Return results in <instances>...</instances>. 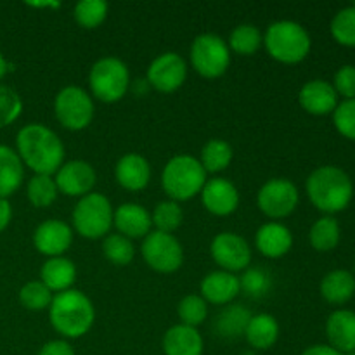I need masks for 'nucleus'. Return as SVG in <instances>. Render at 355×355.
<instances>
[{
	"label": "nucleus",
	"instance_id": "9b49d317",
	"mask_svg": "<svg viewBox=\"0 0 355 355\" xmlns=\"http://www.w3.org/2000/svg\"><path fill=\"white\" fill-rule=\"evenodd\" d=\"M300 194L297 186L288 179H270L260 187L257 203L262 214L270 218H284L297 208Z\"/></svg>",
	"mask_w": 355,
	"mask_h": 355
},
{
	"label": "nucleus",
	"instance_id": "5701e85b",
	"mask_svg": "<svg viewBox=\"0 0 355 355\" xmlns=\"http://www.w3.org/2000/svg\"><path fill=\"white\" fill-rule=\"evenodd\" d=\"M163 352L165 355H201L203 338L196 328L175 324L163 336Z\"/></svg>",
	"mask_w": 355,
	"mask_h": 355
},
{
	"label": "nucleus",
	"instance_id": "4be33fe9",
	"mask_svg": "<svg viewBox=\"0 0 355 355\" xmlns=\"http://www.w3.org/2000/svg\"><path fill=\"white\" fill-rule=\"evenodd\" d=\"M255 245L259 252L267 259H279L291 250L293 236L286 225L269 222L257 231Z\"/></svg>",
	"mask_w": 355,
	"mask_h": 355
},
{
	"label": "nucleus",
	"instance_id": "473e14b6",
	"mask_svg": "<svg viewBox=\"0 0 355 355\" xmlns=\"http://www.w3.org/2000/svg\"><path fill=\"white\" fill-rule=\"evenodd\" d=\"M28 200L33 207L47 208L58 198V186L52 175H35L26 187Z\"/></svg>",
	"mask_w": 355,
	"mask_h": 355
},
{
	"label": "nucleus",
	"instance_id": "c9c22d12",
	"mask_svg": "<svg viewBox=\"0 0 355 355\" xmlns=\"http://www.w3.org/2000/svg\"><path fill=\"white\" fill-rule=\"evenodd\" d=\"M151 220L156 225V231L172 234L182 224L184 214L175 201H162V203L156 205Z\"/></svg>",
	"mask_w": 355,
	"mask_h": 355
},
{
	"label": "nucleus",
	"instance_id": "7c9ffc66",
	"mask_svg": "<svg viewBox=\"0 0 355 355\" xmlns=\"http://www.w3.org/2000/svg\"><path fill=\"white\" fill-rule=\"evenodd\" d=\"M262 42L263 38L259 28L253 24H239L229 37V49L241 55H252L259 51Z\"/></svg>",
	"mask_w": 355,
	"mask_h": 355
},
{
	"label": "nucleus",
	"instance_id": "6ab92c4d",
	"mask_svg": "<svg viewBox=\"0 0 355 355\" xmlns=\"http://www.w3.org/2000/svg\"><path fill=\"white\" fill-rule=\"evenodd\" d=\"M114 177L127 191H142L151 179V166L144 156L130 153L118 159Z\"/></svg>",
	"mask_w": 355,
	"mask_h": 355
},
{
	"label": "nucleus",
	"instance_id": "a18cd8bd",
	"mask_svg": "<svg viewBox=\"0 0 355 355\" xmlns=\"http://www.w3.org/2000/svg\"><path fill=\"white\" fill-rule=\"evenodd\" d=\"M302 355H343L329 345H314L309 347Z\"/></svg>",
	"mask_w": 355,
	"mask_h": 355
},
{
	"label": "nucleus",
	"instance_id": "412c9836",
	"mask_svg": "<svg viewBox=\"0 0 355 355\" xmlns=\"http://www.w3.org/2000/svg\"><path fill=\"white\" fill-rule=\"evenodd\" d=\"M326 336L329 347L340 354H349L355 350V312L335 311L326 321Z\"/></svg>",
	"mask_w": 355,
	"mask_h": 355
},
{
	"label": "nucleus",
	"instance_id": "f03ea898",
	"mask_svg": "<svg viewBox=\"0 0 355 355\" xmlns=\"http://www.w3.org/2000/svg\"><path fill=\"white\" fill-rule=\"evenodd\" d=\"M51 324L66 338H80L92 328L96 311L87 295L78 290H66L52 298L49 307Z\"/></svg>",
	"mask_w": 355,
	"mask_h": 355
},
{
	"label": "nucleus",
	"instance_id": "49530a36",
	"mask_svg": "<svg viewBox=\"0 0 355 355\" xmlns=\"http://www.w3.org/2000/svg\"><path fill=\"white\" fill-rule=\"evenodd\" d=\"M7 73V61L6 59H3V55L0 54V78H2L3 75H6Z\"/></svg>",
	"mask_w": 355,
	"mask_h": 355
},
{
	"label": "nucleus",
	"instance_id": "a19ab883",
	"mask_svg": "<svg viewBox=\"0 0 355 355\" xmlns=\"http://www.w3.org/2000/svg\"><path fill=\"white\" fill-rule=\"evenodd\" d=\"M333 123L343 137L355 141V99L343 101L333 111Z\"/></svg>",
	"mask_w": 355,
	"mask_h": 355
},
{
	"label": "nucleus",
	"instance_id": "ea45409f",
	"mask_svg": "<svg viewBox=\"0 0 355 355\" xmlns=\"http://www.w3.org/2000/svg\"><path fill=\"white\" fill-rule=\"evenodd\" d=\"M21 111H23V101L17 96V92H14L9 87L0 85V128L17 120Z\"/></svg>",
	"mask_w": 355,
	"mask_h": 355
},
{
	"label": "nucleus",
	"instance_id": "cd10ccee",
	"mask_svg": "<svg viewBox=\"0 0 355 355\" xmlns=\"http://www.w3.org/2000/svg\"><path fill=\"white\" fill-rule=\"evenodd\" d=\"M250 319L252 314L243 305H229L215 318V333L225 340H238L245 336Z\"/></svg>",
	"mask_w": 355,
	"mask_h": 355
},
{
	"label": "nucleus",
	"instance_id": "c85d7f7f",
	"mask_svg": "<svg viewBox=\"0 0 355 355\" xmlns=\"http://www.w3.org/2000/svg\"><path fill=\"white\" fill-rule=\"evenodd\" d=\"M232 156H234V151H232V146L229 142L222 141V139H211L205 144L203 151H201L200 163L205 172L217 173L231 165Z\"/></svg>",
	"mask_w": 355,
	"mask_h": 355
},
{
	"label": "nucleus",
	"instance_id": "20e7f679",
	"mask_svg": "<svg viewBox=\"0 0 355 355\" xmlns=\"http://www.w3.org/2000/svg\"><path fill=\"white\" fill-rule=\"evenodd\" d=\"M263 44L272 59L284 64H297L307 58L312 42L302 24L295 21H276L267 28Z\"/></svg>",
	"mask_w": 355,
	"mask_h": 355
},
{
	"label": "nucleus",
	"instance_id": "58836bf2",
	"mask_svg": "<svg viewBox=\"0 0 355 355\" xmlns=\"http://www.w3.org/2000/svg\"><path fill=\"white\" fill-rule=\"evenodd\" d=\"M179 318L182 321L184 326H191V328H196L201 322L207 319L208 315V307L207 302L203 300V297H198V295H187L180 300L179 309Z\"/></svg>",
	"mask_w": 355,
	"mask_h": 355
},
{
	"label": "nucleus",
	"instance_id": "2f4dec72",
	"mask_svg": "<svg viewBox=\"0 0 355 355\" xmlns=\"http://www.w3.org/2000/svg\"><path fill=\"white\" fill-rule=\"evenodd\" d=\"M239 290L246 297L259 300V298L267 297L272 290V276L266 269H246L245 274L239 279Z\"/></svg>",
	"mask_w": 355,
	"mask_h": 355
},
{
	"label": "nucleus",
	"instance_id": "e433bc0d",
	"mask_svg": "<svg viewBox=\"0 0 355 355\" xmlns=\"http://www.w3.org/2000/svg\"><path fill=\"white\" fill-rule=\"evenodd\" d=\"M331 35L340 45L355 47V6L340 10L331 21Z\"/></svg>",
	"mask_w": 355,
	"mask_h": 355
},
{
	"label": "nucleus",
	"instance_id": "b1692460",
	"mask_svg": "<svg viewBox=\"0 0 355 355\" xmlns=\"http://www.w3.org/2000/svg\"><path fill=\"white\" fill-rule=\"evenodd\" d=\"M42 283L49 288L51 291H61L71 290V284L76 279V267L75 263L64 257H54L49 259L47 262L42 266L40 270Z\"/></svg>",
	"mask_w": 355,
	"mask_h": 355
},
{
	"label": "nucleus",
	"instance_id": "423d86ee",
	"mask_svg": "<svg viewBox=\"0 0 355 355\" xmlns=\"http://www.w3.org/2000/svg\"><path fill=\"white\" fill-rule=\"evenodd\" d=\"M130 75L118 58H103L90 68L89 87L94 97L103 103H116L127 94Z\"/></svg>",
	"mask_w": 355,
	"mask_h": 355
},
{
	"label": "nucleus",
	"instance_id": "6e6552de",
	"mask_svg": "<svg viewBox=\"0 0 355 355\" xmlns=\"http://www.w3.org/2000/svg\"><path fill=\"white\" fill-rule=\"evenodd\" d=\"M193 68L205 78H218L231 62V49L218 35L203 33L191 45Z\"/></svg>",
	"mask_w": 355,
	"mask_h": 355
},
{
	"label": "nucleus",
	"instance_id": "f8f14e48",
	"mask_svg": "<svg viewBox=\"0 0 355 355\" xmlns=\"http://www.w3.org/2000/svg\"><path fill=\"white\" fill-rule=\"evenodd\" d=\"M211 257L225 272L245 270L252 262V250L246 239L234 232H220L211 241Z\"/></svg>",
	"mask_w": 355,
	"mask_h": 355
},
{
	"label": "nucleus",
	"instance_id": "393cba45",
	"mask_svg": "<svg viewBox=\"0 0 355 355\" xmlns=\"http://www.w3.org/2000/svg\"><path fill=\"white\" fill-rule=\"evenodd\" d=\"M23 162L19 155L9 146L0 144V198L7 200V196L16 193L23 182Z\"/></svg>",
	"mask_w": 355,
	"mask_h": 355
},
{
	"label": "nucleus",
	"instance_id": "f3484780",
	"mask_svg": "<svg viewBox=\"0 0 355 355\" xmlns=\"http://www.w3.org/2000/svg\"><path fill=\"white\" fill-rule=\"evenodd\" d=\"M302 107L307 113L315 114V116H324V114L333 113L338 106V94L335 92L331 83L326 80H311L305 83L300 90Z\"/></svg>",
	"mask_w": 355,
	"mask_h": 355
},
{
	"label": "nucleus",
	"instance_id": "bb28decb",
	"mask_svg": "<svg viewBox=\"0 0 355 355\" xmlns=\"http://www.w3.org/2000/svg\"><path fill=\"white\" fill-rule=\"evenodd\" d=\"M246 342L257 350H267L279 338V324L270 314L252 315L246 326Z\"/></svg>",
	"mask_w": 355,
	"mask_h": 355
},
{
	"label": "nucleus",
	"instance_id": "a878e982",
	"mask_svg": "<svg viewBox=\"0 0 355 355\" xmlns=\"http://www.w3.org/2000/svg\"><path fill=\"white\" fill-rule=\"evenodd\" d=\"M321 295L326 302L342 305L355 295V277L349 270H331L321 281Z\"/></svg>",
	"mask_w": 355,
	"mask_h": 355
},
{
	"label": "nucleus",
	"instance_id": "a211bd4d",
	"mask_svg": "<svg viewBox=\"0 0 355 355\" xmlns=\"http://www.w3.org/2000/svg\"><path fill=\"white\" fill-rule=\"evenodd\" d=\"M113 224L128 239L146 238L151 232V215L137 203H123L113 214Z\"/></svg>",
	"mask_w": 355,
	"mask_h": 355
},
{
	"label": "nucleus",
	"instance_id": "ddd939ff",
	"mask_svg": "<svg viewBox=\"0 0 355 355\" xmlns=\"http://www.w3.org/2000/svg\"><path fill=\"white\" fill-rule=\"evenodd\" d=\"M187 76V64L175 52L159 54L148 68V83L158 92L170 94L182 87Z\"/></svg>",
	"mask_w": 355,
	"mask_h": 355
},
{
	"label": "nucleus",
	"instance_id": "aec40b11",
	"mask_svg": "<svg viewBox=\"0 0 355 355\" xmlns=\"http://www.w3.org/2000/svg\"><path fill=\"white\" fill-rule=\"evenodd\" d=\"M239 293V279L232 272L215 270L201 281V297L210 304L225 305L234 300Z\"/></svg>",
	"mask_w": 355,
	"mask_h": 355
},
{
	"label": "nucleus",
	"instance_id": "de8ad7c7",
	"mask_svg": "<svg viewBox=\"0 0 355 355\" xmlns=\"http://www.w3.org/2000/svg\"><path fill=\"white\" fill-rule=\"evenodd\" d=\"M347 355H355V350H352V352H349Z\"/></svg>",
	"mask_w": 355,
	"mask_h": 355
},
{
	"label": "nucleus",
	"instance_id": "1a4fd4ad",
	"mask_svg": "<svg viewBox=\"0 0 355 355\" xmlns=\"http://www.w3.org/2000/svg\"><path fill=\"white\" fill-rule=\"evenodd\" d=\"M55 118L68 130H83L94 120V101L80 87H64L55 96Z\"/></svg>",
	"mask_w": 355,
	"mask_h": 355
},
{
	"label": "nucleus",
	"instance_id": "c756f323",
	"mask_svg": "<svg viewBox=\"0 0 355 355\" xmlns=\"http://www.w3.org/2000/svg\"><path fill=\"white\" fill-rule=\"evenodd\" d=\"M309 239H311L312 248L318 250V252L335 250L340 243V225L336 218H333L331 215L319 218L311 227Z\"/></svg>",
	"mask_w": 355,
	"mask_h": 355
},
{
	"label": "nucleus",
	"instance_id": "4468645a",
	"mask_svg": "<svg viewBox=\"0 0 355 355\" xmlns=\"http://www.w3.org/2000/svg\"><path fill=\"white\" fill-rule=\"evenodd\" d=\"M55 186L66 196H87L96 186V170L90 166V163L82 159H73V162L62 163L61 168L55 172Z\"/></svg>",
	"mask_w": 355,
	"mask_h": 355
},
{
	"label": "nucleus",
	"instance_id": "9d476101",
	"mask_svg": "<svg viewBox=\"0 0 355 355\" xmlns=\"http://www.w3.org/2000/svg\"><path fill=\"white\" fill-rule=\"evenodd\" d=\"M142 257L153 270L162 274H172L180 269L184 262V252L180 243L166 232L153 231L142 241Z\"/></svg>",
	"mask_w": 355,
	"mask_h": 355
},
{
	"label": "nucleus",
	"instance_id": "c03bdc74",
	"mask_svg": "<svg viewBox=\"0 0 355 355\" xmlns=\"http://www.w3.org/2000/svg\"><path fill=\"white\" fill-rule=\"evenodd\" d=\"M10 217H12V208H10V203L7 200H2V198H0V232L9 225Z\"/></svg>",
	"mask_w": 355,
	"mask_h": 355
},
{
	"label": "nucleus",
	"instance_id": "7ed1b4c3",
	"mask_svg": "<svg viewBox=\"0 0 355 355\" xmlns=\"http://www.w3.org/2000/svg\"><path fill=\"white\" fill-rule=\"evenodd\" d=\"M307 194L318 210L324 214H338L345 210L354 196L350 177L338 166H321L307 179Z\"/></svg>",
	"mask_w": 355,
	"mask_h": 355
},
{
	"label": "nucleus",
	"instance_id": "f257e3e1",
	"mask_svg": "<svg viewBox=\"0 0 355 355\" xmlns=\"http://www.w3.org/2000/svg\"><path fill=\"white\" fill-rule=\"evenodd\" d=\"M17 155L35 175H52L64 163V146L49 127L30 123L17 132Z\"/></svg>",
	"mask_w": 355,
	"mask_h": 355
},
{
	"label": "nucleus",
	"instance_id": "0eeeda50",
	"mask_svg": "<svg viewBox=\"0 0 355 355\" xmlns=\"http://www.w3.org/2000/svg\"><path fill=\"white\" fill-rule=\"evenodd\" d=\"M113 208L110 200L99 193L80 198L73 210V225L85 239H99L107 234L113 225Z\"/></svg>",
	"mask_w": 355,
	"mask_h": 355
},
{
	"label": "nucleus",
	"instance_id": "37998d69",
	"mask_svg": "<svg viewBox=\"0 0 355 355\" xmlns=\"http://www.w3.org/2000/svg\"><path fill=\"white\" fill-rule=\"evenodd\" d=\"M38 355H75L73 347L64 340H52L40 349Z\"/></svg>",
	"mask_w": 355,
	"mask_h": 355
},
{
	"label": "nucleus",
	"instance_id": "f704fd0d",
	"mask_svg": "<svg viewBox=\"0 0 355 355\" xmlns=\"http://www.w3.org/2000/svg\"><path fill=\"white\" fill-rule=\"evenodd\" d=\"M103 253L114 266H128L134 260L135 250L128 238L121 234H110L103 241Z\"/></svg>",
	"mask_w": 355,
	"mask_h": 355
},
{
	"label": "nucleus",
	"instance_id": "39448f33",
	"mask_svg": "<svg viewBox=\"0 0 355 355\" xmlns=\"http://www.w3.org/2000/svg\"><path fill=\"white\" fill-rule=\"evenodd\" d=\"M207 184V172L200 159L187 155L173 156L162 173L163 191L172 201H187L201 193Z\"/></svg>",
	"mask_w": 355,
	"mask_h": 355
},
{
	"label": "nucleus",
	"instance_id": "72a5a7b5",
	"mask_svg": "<svg viewBox=\"0 0 355 355\" xmlns=\"http://www.w3.org/2000/svg\"><path fill=\"white\" fill-rule=\"evenodd\" d=\"M73 16L82 28L94 30V28L101 26L106 19L107 3L103 0H83L75 6Z\"/></svg>",
	"mask_w": 355,
	"mask_h": 355
},
{
	"label": "nucleus",
	"instance_id": "79ce46f5",
	"mask_svg": "<svg viewBox=\"0 0 355 355\" xmlns=\"http://www.w3.org/2000/svg\"><path fill=\"white\" fill-rule=\"evenodd\" d=\"M333 89L336 94L345 97V101L355 99V66L345 64L336 71Z\"/></svg>",
	"mask_w": 355,
	"mask_h": 355
},
{
	"label": "nucleus",
	"instance_id": "2eb2a0df",
	"mask_svg": "<svg viewBox=\"0 0 355 355\" xmlns=\"http://www.w3.org/2000/svg\"><path fill=\"white\" fill-rule=\"evenodd\" d=\"M73 241V232L69 225L62 220H45L35 229L33 245L42 255H47L51 259L61 257L69 248Z\"/></svg>",
	"mask_w": 355,
	"mask_h": 355
},
{
	"label": "nucleus",
	"instance_id": "dca6fc26",
	"mask_svg": "<svg viewBox=\"0 0 355 355\" xmlns=\"http://www.w3.org/2000/svg\"><path fill=\"white\" fill-rule=\"evenodd\" d=\"M201 201L210 214L225 217L234 214L239 205V193L232 182L227 179L207 180L201 189Z\"/></svg>",
	"mask_w": 355,
	"mask_h": 355
},
{
	"label": "nucleus",
	"instance_id": "4c0bfd02",
	"mask_svg": "<svg viewBox=\"0 0 355 355\" xmlns=\"http://www.w3.org/2000/svg\"><path fill=\"white\" fill-rule=\"evenodd\" d=\"M52 291L42 281H30L19 291V302L30 311H44L52 304Z\"/></svg>",
	"mask_w": 355,
	"mask_h": 355
}]
</instances>
